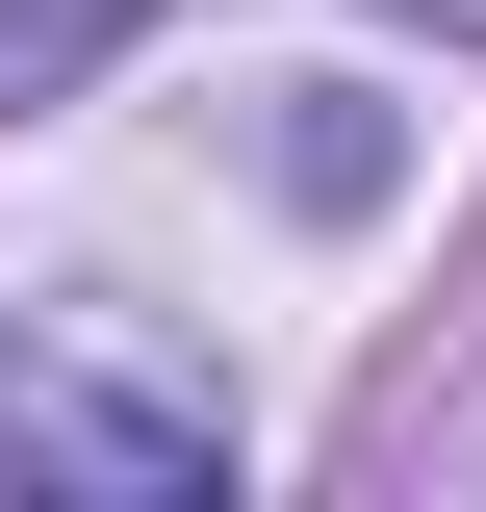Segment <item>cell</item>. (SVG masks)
Wrapping results in <instances>:
<instances>
[{"mask_svg":"<svg viewBox=\"0 0 486 512\" xmlns=\"http://www.w3.org/2000/svg\"><path fill=\"white\" fill-rule=\"evenodd\" d=\"M128 26H154V0H0V103H52V77L128 52Z\"/></svg>","mask_w":486,"mask_h":512,"instance_id":"2","label":"cell"},{"mask_svg":"<svg viewBox=\"0 0 486 512\" xmlns=\"http://www.w3.org/2000/svg\"><path fill=\"white\" fill-rule=\"evenodd\" d=\"M410 26H461V52H486V0H410Z\"/></svg>","mask_w":486,"mask_h":512,"instance_id":"3","label":"cell"},{"mask_svg":"<svg viewBox=\"0 0 486 512\" xmlns=\"http://www.w3.org/2000/svg\"><path fill=\"white\" fill-rule=\"evenodd\" d=\"M0 487H103V512H180V487H231V384L77 308V333H26V359H0Z\"/></svg>","mask_w":486,"mask_h":512,"instance_id":"1","label":"cell"}]
</instances>
